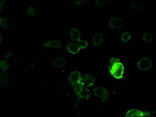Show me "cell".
Masks as SVG:
<instances>
[{
	"label": "cell",
	"instance_id": "cell-1",
	"mask_svg": "<svg viewBox=\"0 0 156 117\" xmlns=\"http://www.w3.org/2000/svg\"><path fill=\"white\" fill-rule=\"evenodd\" d=\"M109 69L111 74L115 79L122 77L124 72V66L119 59L116 57H111L110 59Z\"/></svg>",
	"mask_w": 156,
	"mask_h": 117
},
{
	"label": "cell",
	"instance_id": "cell-2",
	"mask_svg": "<svg viewBox=\"0 0 156 117\" xmlns=\"http://www.w3.org/2000/svg\"><path fill=\"white\" fill-rule=\"evenodd\" d=\"M69 81L73 87L77 96L80 97L82 94V87L84 85L80 73L77 71L72 72L69 75Z\"/></svg>",
	"mask_w": 156,
	"mask_h": 117
},
{
	"label": "cell",
	"instance_id": "cell-3",
	"mask_svg": "<svg viewBox=\"0 0 156 117\" xmlns=\"http://www.w3.org/2000/svg\"><path fill=\"white\" fill-rule=\"evenodd\" d=\"M93 93L95 96L100 98L103 102L108 101L109 92L106 89L102 87H96L94 89Z\"/></svg>",
	"mask_w": 156,
	"mask_h": 117
},
{
	"label": "cell",
	"instance_id": "cell-4",
	"mask_svg": "<svg viewBox=\"0 0 156 117\" xmlns=\"http://www.w3.org/2000/svg\"><path fill=\"white\" fill-rule=\"evenodd\" d=\"M138 67L141 70H149L152 67V62L149 58L144 57L138 62Z\"/></svg>",
	"mask_w": 156,
	"mask_h": 117
},
{
	"label": "cell",
	"instance_id": "cell-5",
	"mask_svg": "<svg viewBox=\"0 0 156 117\" xmlns=\"http://www.w3.org/2000/svg\"><path fill=\"white\" fill-rule=\"evenodd\" d=\"M126 117H150L151 116V113L147 111L142 112V111L137 109H133L129 110L126 114Z\"/></svg>",
	"mask_w": 156,
	"mask_h": 117
},
{
	"label": "cell",
	"instance_id": "cell-6",
	"mask_svg": "<svg viewBox=\"0 0 156 117\" xmlns=\"http://www.w3.org/2000/svg\"><path fill=\"white\" fill-rule=\"evenodd\" d=\"M123 25V21L119 17H113L109 21V25L113 29H119Z\"/></svg>",
	"mask_w": 156,
	"mask_h": 117
},
{
	"label": "cell",
	"instance_id": "cell-7",
	"mask_svg": "<svg viewBox=\"0 0 156 117\" xmlns=\"http://www.w3.org/2000/svg\"><path fill=\"white\" fill-rule=\"evenodd\" d=\"M82 80L83 84L85 85L87 87H91L95 83V79L90 74H85L82 77Z\"/></svg>",
	"mask_w": 156,
	"mask_h": 117
},
{
	"label": "cell",
	"instance_id": "cell-8",
	"mask_svg": "<svg viewBox=\"0 0 156 117\" xmlns=\"http://www.w3.org/2000/svg\"><path fill=\"white\" fill-rule=\"evenodd\" d=\"M67 51L73 55H76L79 52L81 48L78 46V44L76 42L70 43L66 47Z\"/></svg>",
	"mask_w": 156,
	"mask_h": 117
},
{
	"label": "cell",
	"instance_id": "cell-9",
	"mask_svg": "<svg viewBox=\"0 0 156 117\" xmlns=\"http://www.w3.org/2000/svg\"><path fill=\"white\" fill-rule=\"evenodd\" d=\"M132 7L136 12H141L145 8V4L142 1L135 0L132 1Z\"/></svg>",
	"mask_w": 156,
	"mask_h": 117
},
{
	"label": "cell",
	"instance_id": "cell-10",
	"mask_svg": "<svg viewBox=\"0 0 156 117\" xmlns=\"http://www.w3.org/2000/svg\"><path fill=\"white\" fill-rule=\"evenodd\" d=\"M93 43L96 46H100L103 42V36L101 33H96L93 37Z\"/></svg>",
	"mask_w": 156,
	"mask_h": 117
},
{
	"label": "cell",
	"instance_id": "cell-11",
	"mask_svg": "<svg viewBox=\"0 0 156 117\" xmlns=\"http://www.w3.org/2000/svg\"><path fill=\"white\" fill-rule=\"evenodd\" d=\"M53 65L57 68H61L66 65L65 60L62 58H56L52 62Z\"/></svg>",
	"mask_w": 156,
	"mask_h": 117
},
{
	"label": "cell",
	"instance_id": "cell-12",
	"mask_svg": "<svg viewBox=\"0 0 156 117\" xmlns=\"http://www.w3.org/2000/svg\"><path fill=\"white\" fill-rule=\"evenodd\" d=\"M45 46L46 48H60L62 46L61 42L59 40H53L45 44Z\"/></svg>",
	"mask_w": 156,
	"mask_h": 117
},
{
	"label": "cell",
	"instance_id": "cell-13",
	"mask_svg": "<svg viewBox=\"0 0 156 117\" xmlns=\"http://www.w3.org/2000/svg\"><path fill=\"white\" fill-rule=\"evenodd\" d=\"M71 38L74 42H78L80 40V33L77 29L73 28L70 32Z\"/></svg>",
	"mask_w": 156,
	"mask_h": 117
},
{
	"label": "cell",
	"instance_id": "cell-14",
	"mask_svg": "<svg viewBox=\"0 0 156 117\" xmlns=\"http://www.w3.org/2000/svg\"><path fill=\"white\" fill-rule=\"evenodd\" d=\"M153 39V35L150 32H146L143 35V40L145 42H150Z\"/></svg>",
	"mask_w": 156,
	"mask_h": 117
},
{
	"label": "cell",
	"instance_id": "cell-15",
	"mask_svg": "<svg viewBox=\"0 0 156 117\" xmlns=\"http://www.w3.org/2000/svg\"><path fill=\"white\" fill-rule=\"evenodd\" d=\"M131 35L129 32H123L121 35V40L122 42H128L130 39Z\"/></svg>",
	"mask_w": 156,
	"mask_h": 117
},
{
	"label": "cell",
	"instance_id": "cell-16",
	"mask_svg": "<svg viewBox=\"0 0 156 117\" xmlns=\"http://www.w3.org/2000/svg\"><path fill=\"white\" fill-rule=\"evenodd\" d=\"M0 21L1 26L5 29H8L9 27V22L8 19L5 17H1Z\"/></svg>",
	"mask_w": 156,
	"mask_h": 117
},
{
	"label": "cell",
	"instance_id": "cell-17",
	"mask_svg": "<svg viewBox=\"0 0 156 117\" xmlns=\"http://www.w3.org/2000/svg\"><path fill=\"white\" fill-rule=\"evenodd\" d=\"M77 43L78 44V46H79V48L81 49H85L87 46H88V42H87L86 40H79V41H78L77 42Z\"/></svg>",
	"mask_w": 156,
	"mask_h": 117
},
{
	"label": "cell",
	"instance_id": "cell-18",
	"mask_svg": "<svg viewBox=\"0 0 156 117\" xmlns=\"http://www.w3.org/2000/svg\"><path fill=\"white\" fill-rule=\"evenodd\" d=\"M1 69L4 72H5V71L8 70V69H9V65L4 60H1Z\"/></svg>",
	"mask_w": 156,
	"mask_h": 117
},
{
	"label": "cell",
	"instance_id": "cell-19",
	"mask_svg": "<svg viewBox=\"0 0 156 117\" xmlns=\"http://www.w3.org/2000/svg\"><path fill=\"white\" fill-rule=\"evenodd\" d=\"M27 12H28V13L29 15L33 16H35L36 15V9L34 7L31 6V7H29V8H28Z\"/></svg>",
	"mask_w": 156,
	"mask_h": 117
},
{
	"label": "cell",
	"instance_id": "cell-20",
	"mask_svg": "<svg viewBox=\"0 0 156 117\" xmlns=\"http://www.w3.org/2000/svg\"><path fill=\"white\" fill-rule=\"evenodd\" d=\"M1 86L2 87V86H4L5 85H6L8 83V82H9V80L8 79L7 77H5L4 76V77H2V76L1 75Z\"/></svg>",
	"mask_w": 156,
	"mask_h": 117
},
{
	"label": "cell",
	"instance_id": "cell-21",
	"mask_svg": "<svg viewBox=\"0 0 156 117\" xmlns=\"http://www.w3.org/2000/svg\"><path fill=\"white\" fill-rule=\"evenodd\" d=\"M108 2H110V1H108V0H106V1H101V0H99V1H95V4L97 5H99V6H101V5H103L104 4L107 3Z\"/></svg>",
	"mask_w": 156,
	"mask_h": 117
},
{
	"label": "cell",
	"instance_id": "cell-22",
	"mask_svg": "<svg viewBox=\"0 0 156 117\" xmlns=\"http://www.w3.org/2000/svg\"><path fill=\"white\" fill-rule=\"evenodd\" d=\"M89 1H82V0H79V1H73V2L74 4L76 5H81L82 4L88 2Z\"/></svg>",
	"mask_w": 156,
	"mask_h": 117
},
{
	"label": "cell",
	"instance_id": "cell-23",
	"mask_svg": "<svg viewBox=\"0 0 156 117\" xmlns=\"http://www.w3.org/2000/svg\"><path fill=\"white\" fill-rule=\"evenodd\" d=\"M4 2H5V1H1V2H0V4H1V9H2V6H3V5H4Z\"/></svg>",
	"mask_w": 156,
	"mask_h": 117
}]
</instances>
